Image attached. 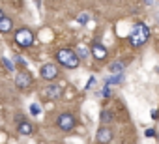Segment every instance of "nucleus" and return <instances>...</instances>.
I'll return each mask as SVG.
<instances>
[{
	"label": "nucleus",
	"mask_w": 159,
	"mask_h": 144,
	"mask_svg": "<svg viewBox=\"0 0 159 144\" xmlns=\"http://www.w3.org/2000/svg\"><path fill=\"white\" fill-rule=\"evenodd\" d=\"M148 38H150V28L144 23H137L133 26L131 34H129V43L133 47H140V45H144L148 41Z\"/></svg>",
	"instance_id": "f257e3e1"
},
{
	"label": "nucleus",
	"mask_w": 159,
	"mask_h": 144,
	"mask_svg": "<svg viewBox=\"0 0 159 144\" xmlns=\"http://www.w3.org/2000/svg\"><path fill=\"white\" fill-rule=\"evenodd\" d=\"M56 60L64 65V67H77L79 65V56H77V52L75 51H71V49H60L58 52H56Z\"/></svg>",
	"instance_id": "f03ea898"
},
{
	"label": "nucleus",
	"mask_w": 159,
	"mask_h": 144,
	"mask_svg": "<svg viewBox=\"0 0 159 144\" xmlns=\"http://www.w3.org/2000/svg\"><path fill=\"white\" fill-rule=\"evenodd\" d=\"M15 41H17L21 47H30L32 41H34V36H32V32H30L28 28H21V30H17V34H15Z\"/></svg>",
	"instance_id": "7ed1b4c3"
},
{
	"label": "nucleus",
	"mask_w": 159,
	"mask_h": 144,
	"mask_svg": "<svg viewBox=\"0 0 159 144\" xmlns=\"http://www.w3.org/2000/svg\"><path fill=\"white\" fill-rule=\"evenodd\" d=\"M39 73H41V77H43L45 81H54L56 75H58V69H56L54 64H45V65H41Z\"/></svg>",
	"instance_id": "20e7f679"
},
{
	"label": "nucleus",
	"mask_w": 159,
	"mask_h": 144,
	"mask_svg": "<svg viewBox=\"0 0 159 144\" xmlns=\"http://www.w3.org/2000/svg\"><path fill=\"white\" fill-rule=\"evenodd\" d=\"M15 84H17V88H21V90L28 88V86L32 84V77H30V73H25V71L17 73V77H15Z\"/></svg>",
	"instance_id": "39448f33"
},
{
	"label": "nucleus",
	"mask_w": 159,
	"mask_h": 144,
	"mask_svg": "<svg viewBox=\"0 0 159 144\" xmlns=\"http://www.w3.org/2000/svg\"><path fill=\"white\" fill-rule=\"evenodd\" d=\"M73 125H75V120H73L71 114H62V116L58 118V127H60V129L69 131V129H73Z\"/></svg>",
	"instance_id": "423d86ee"
},
{
	"label": "nucleus",
	"mask_w": 159,
	"mask_h": 144,
	"mask_svg": "<svg viewBox=\"0 0 159 144\" xmlns=\"http://www.w3.org/2000/svg\"><path fill=\"white\" fill-rule=\"evenodd\" d=\"M111 140H112V131L109 127H99V131H98V142L107 144Z\"/></svg>",
	"instance_id": "0eeeda50"
},
{
	"label": "nucleus",
	"mask_w": 159,
	"mask_h": 144,
	"mask_svg": "<svg viewBox=\"0 0 159 144\" xmlns=\"http://www.w3.org/2000/svg\"><path fill=\"white\" fill-rule=\"evenodd\" d=\"M92 54L98 58V60H103L107 56V49L101 45V43H92Z\"/></svg>",
	"instance_id": "6e6552de"
},
{
	"label": "nucleus",
	"mask_w": 159,
	"mask_h": 144,
	"mask_svg": "<svg viewBox=\"0 0 159 144\" xmlns=\"http://www.w3.org/2000/svg\"><path fill=\"white\" fill-rule=\"evenodd\" d=\"M45 96L47 97H60L62 96V90H60V86H54V84H51V86H47V90H45Z\"/></svg>",
	"instance_id": "1a4fd4ad"
},
{
	"label": "nucleus",
	"mask_w": 159,
	"mask_h": 144,
	"mask_svg": "<svg viewBox=\"0 0 159 144\" xmlns=\"http://www.w3.org/2000/svg\"><path fill=\"white\" fill-rule=\"evenodd\" d=\"M13 28V23H11V19H8V17H4L2 21H0V32H10Z\"/></svg>",
	"instance_id": "9d476101"
},
{
	"label": "nucleus",
	"mask_w": 159,
	"mask_h": 144,
	"mask_svg": "<svg viewBox=\"0 0 159 144\" xmlns=\"http://www.w3.org/2000/svg\"><path fill=\"white\" fill-rule=\"evenodd\" d=\"M19 133L21 135H30L32 133V124L30 122H21L19 124Z\"/></svg>",
	"instance_id": "9b49d317"
},
{
	"label": "nucleus",
	"mask_w": 159,
	"mask_h": 144,
	"mask_svg": "<svg viewBox=\"0 0 159 144\" xmlns=\"http://www.w3.org/2000/svg\"><path fill=\"white\" fill-rule=\"evenodd\" d=\"M111 71H112V75H122V73H124V64H122V62L111 64Z\"/></svg>",
	"instance_id": "f8f14e48"
},
{
	"label": "nucleus",
	"mask_w": 159,
	"mask_h": 144,
	"mask_svg": "<svg viewBox=\"0 0 159 144\" xmlns=\"http://www.w3.org/2000/svg\"><path fill=\"white\" fill-rule=\"evenodd\" d=\"M77 56L79 58H86L88 56V49L86 47H77Z\"/></svg>",
	"instance_id": "ddd939ff"
},
{
	"label": "nucleus",
	"mask_w": 159,
	"mask_h": 144,
	"mask_svg": "<svg viewBox=\"0 0 159 144\" xmlns=\"http://www.w3.org/2000/svg\"><path fill=\"white\" fill-rule=\"evenodd\" d=\"M39 112H41V107H39L38 103H32V105H30V114H32V116H38Z\"/></svg>",
	"instance_id": "4468645a"
},
{
	"label": "nucleus",
	"mask_w": 159,
	"mask_h": 144,
	"mask_svg": "<svg viewBox=\"0 0 159 144\" xmlns=\"http://www.w3.org/2000/svg\"><path fill=\"white\" fill-rule=\"evenodd\" d=\"M122 79H124V75H112L107 84H118V83H122Z\"/></svg>",
	"instance_id": "2eb2a0df"
},
{
	"label": "nucleus",
	"mask_w": 159,
	"mask_h": 144,
	"mask_svg": "<svg viewBox=\"0 0 159 144\" xmlns=\"http://www.w3.org/2000/svg\"><path fill=\"white\" fill-rule=\"evenodd\" d=\"M111 120H112V114H111L109 110H103V112H101V122L107 124V122H111Z\"/></svg>",
	"instance_id": "dca6fc26"
},
{
	"label": "nucleus",
	"mask_w": 159,
	"mask_h": 144,
	"mask_svg": "<svg viewBox=\"0 0 159 144\" xmlns=\"http://www.w3.org/2000/svg\"><path fill=\"white\" fill-rule=\"evenodd\" d=\"M88 19H90V17H88V13H81V15L77 17V21L81 23V25H86V23H88Z\"/></svg>",
	"instance_id": "f3484780"
},
{
	"label": "nucleus",
	"mask_w": 159,
	"mask_h": 144,
	"mask_svg": "<svg viewBox=\"0 0 159 144\" xmlns=\"http://www.w3.org/2000/svg\"><path fill=\"white\" fill-rule=\"evenodd\" d=\"M2 62H4V65H6V67H8L10 71H13V69H15V67H13V62H11V60H8V58H2Z\"/></svg>",
	"instance_id": "a211bd4d"
},
{
	"label": "nucleus",
	"mask_w": 159,
	"mask_h": 144,
	"mask_svg": "<svg viewBox=\"0 0 159 144\" xmlns=\"http://www.w3.org/2000/svg\"><path fill=\"white\" fill-rule=\"evenodd\" d=\"M15 62H17L19 65H23V67H26V60H25V58H21V56H17V58H15Z\"/></svg>",
	"instance_id": "6ab92c4d"
},
{
	"label": "nucleus",
	"mask_w": 159,
	"mask_h": 144,
	"mask_svg": "<svg viewBox=\"0 0 159 144\" xmlns=\"http://www.w3.org/2000/svg\"><path fill=\"white\" fill-rule=\"evenodd\" d=\"M111 88H112V86H111V84H107V86L103 88V92H101V96H105V97H107V96L111 94Z\"/></svg>",
	"instance_id": "aec40b11"
},
{
	"label": "nucleus",
	"mask_w": 159,
	"mask_h": 144,
	"mask_svg": "<svg viewBox=\"0 0 159 144\" xmlns=\"http://www.w3.org/2000/svg\"><path fill=\"white\" fill-rule=\"evenodd\" d=\"M146 137H155V131L153 129H146Z\"/></svg>",
	"instance_id": "412c9836"
},
{
	"label": "nucleus",
	"mask_w": 159,
	"mask_h": 144,
	"mask_svg": "<svg viewBox=\"0 0 159 144\" xmlns=\"http://www.w3.org/2000/svg\"><path fill=\"white\" fill-rule=\"evenodd\" d=\"M4 19V13H2V10H0V21H2Z\"/></svg>",
	"instance_id": "4be33fe9"
},
{
	"label": "nucleus",
	"mask_w": 159,
	"mask_h": 144,
	"mask_svg": "<svg viewBox=\"0 0 159 144\" xmlns=\"http://www.w3.org/2000/svg\"><path fill=\"white\" fill-rule=\"evenodd\" d=\"M157 120H159V118H157Z\"/></svg>",
	"instance_id": "5701e85b"
}]
</instances>
